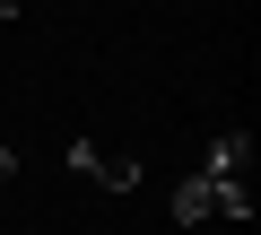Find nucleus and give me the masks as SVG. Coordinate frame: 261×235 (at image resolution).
Wrapping results in <instances>:
<instances>
[{
	"label": "nucleus",
	"instance_id": "nucleus-1",
	"mask_svg": "<svg viewBox=\"0 0 261 235\" xmlns=\"http://www.w3.org/2000/svg\"><path fill=\"white\" fill-rule=\"evenodd\" d=\"M244 174H252V140H244V131H226V140L209 148V166L174 183V226H200V218H252Z\"/></svg>",
	"mask_w": 261,
	"mask_h": 235
},
{
	"label": "nucleus",
	"instance_id": "nucleus-4",
	"mask_svg": "<svg viewBox=\"0 0 261 235\" xmlns=\"http://www.w3.org/2000/svg\"><path fill=\"white\" fill-rule=\"evenodd\" d=\"M0 18H18V0H0Z\"/></svg>",
	"mask_w": 261,
	"mask_h": 235
},
{
	"label": "nucleus",
	"instance_id": "nucleus-3",
	"mask_svg": "<svg viewBox=\"0 0 261 235\" xmlns=\"http://www.w3.org/2000/svg\"><path fill=\"white\" fill-rule=\"evenodd\" d=\"M9 174H18V148H0V183H9Z\"/></svg>",
	"mask_w": 261,
	"mask_h": 235
},
{
	"label": "nucleus",
	"instance_id": "nucleus-2",
	"mask_svg": "<svg viewBox=\"0 0 261 235\" xmlns=\"http://www.w3.org/2000/svg\"><path fill=\"white\" fill-rule=\"evenodd\" d=\"M70 174H87L105 192H140V157H105L96 140H70Z\"/></svg>",
	"mask_w": 261,
	"mask_h": 235
}]
</instances>
